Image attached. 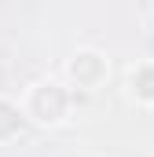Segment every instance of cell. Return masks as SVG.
Here are the masks:
<instances>
[{"mask_svg": "<svg viewBox=\"0 0 154 157\" xmlns=\"http://www.w3.org/2000/svg\"><path fill=\"white\" fill-rule=\"evenodd\" d=\"M70 77L77 80V88H99L103 84V77L110 73V66H107V59L99 55V51H77L74 59H70Z\"/></svg>", "mask_w": 154, "mask_h": 157, "instance_id": "obj_1", "label": "cell"}]
</instances>
